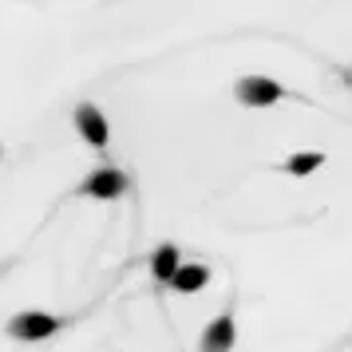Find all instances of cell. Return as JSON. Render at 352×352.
<instances>
[{
  "instance_id": "6da1fadb",
  "label": "cell",
  "mask_w": 352,
  "mask_h": 352,
  "mask_svg": "<svg viewBox=\"0 0 352 352\" xmlns=\"http://www.w3.org/2000/svg\"><path fill=\"white\" fill-rule=\"evenodd\" d=\"M60 329H64V320L48 317V313H16L8 320V336H16V340H48Z\"/></svg>"
},
{
  "instance_id": "7a4b0ae2",
  "label": "cell",
  "mask_w": 352,
  "mask_h": 352,
  "mask_svg": "<svg viewBox=\"0 0 352 352\" xmlns=\"http://www.w3.org/2000/svg\"><path fill=\"white\" fill-rule=\"evenodd\" d=\"M123 190H127V178L115 166H99L80 182V194H91V198H119Z\"/></svg>"
},
{
  "instance_id": "3957f363",
  "label": "cell",
  "mask_w": 352,
  "mask_h": 352,
  "mask_svg": "<svg viewBox=\"0 0 352 352\" xmlns=\"http://www.w3.org/2000/svg\"><path fill=\"white\" fill-rule=\"evenodd\" d=\"M281 96H285L281 83L265 80V76H250V80L238 83V99L245 103V107H270V103H277Z\"/></svg>"
},
{
  "instance_id": "277c9868",
  "label": "cell",
  "mask_w": 352,
  "mask_h": 352,
  "mask_svg": "<svg viewBox=\"0 0 352 352\" xmlns=\"http://www.w3.org/2000/svg\"><path fill=\"white\" fill-rule=\"evenodd\" d=\"M76 127H80V135L87 139L91 146H107V123H103V115H99L96 103H80L76 107Z\"/></svg>"
},
{
  "instance_id": "5b68a950",
  "label": "cell",
  "mask_w": 352,
  "mask_h": 352,
  "mask_svg": "<svg viewBox=\"0 0 352 352\" xmlns=\"http://www.w3.org/2000/svg\"><path fill=\"white\" fill-rule=\"evenodd\" d=\"M234 336H238V329H234V317L230 313L218 320H210L206 333H202V352H230L234 349Z\"/></svg>"
},
{
  "instance_id": "8992f818",
  "label": "cell",
  "mask_w": 352,
  "mask_h": 352,
  "mask_svg": "<svg viewBox=\"0 0 352 352\" xmlns=\"http://www.w3.org/2000/svg\"><path fill=\"white\" fill-rule=\"evenodd\" d=\"M178 270H182L178 250H175V245H159V250H155V257H151V273H155V281H175Z\"/></svg>"
},
{
  "instance_id": "52a82bcc",
  "label": "cell",
  "mask_w": 352,
  "mask_h": 352,
  "mask_svg": "<svg viewBox=\"0 0 352 352\" xmlns=\"http://www.w3.org/2000/svg\"><path fill=\"white\" fill-rule=\"evenodd\" d=\"M206 281H210V270H206V265H182L170 285H175L178 293H198Z\"/></svg>"
},
{
  "instance_id": "ba28073f",
  "label": "cell",
  "mask_w": 352,
  "mask_h": 352,
  "mask_svg": "<svg viewBox=\"0 0 352 352\" xmlns=\"http://www.w3.org/2000/svg\"><path fill=\"white\" fill-rule=\"evenodd\" d=\"M320 162H324V155H320V151H301V155H293V159H285V166H281V170H285V175H313V170H317Z\"/></svg>"
}]
</instances>
